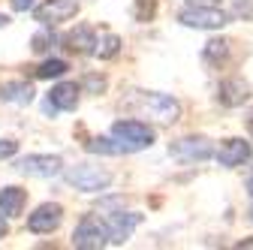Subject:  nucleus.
<instances>
[{
    "mask_svg": "<svg viewBox=\"0 0 253 250\" xmlns=\"http://www.w3.org/2000/svg\"><path fill=\"white\" fill-rule=\"evenodd\" d=\"M67 70H70V67H67V60L51 57V60H45V64L37 67V79H57V76H63Z\"/></svg>",
    "mask_w": 253,
    "mask_h": 250,
    "instance_id": "obj_19",
    "label": "nucleus"
},
{
    "mask_svg": "<svg viewBox=\"0 0 253 250\" xmlns=\"http://www.w3.org/2000/svg\"><path fill=\"white\" fill-rule=\"evenodd\" d=\"M169 154H175V157H181V160H208L214 154V148H211V142L205 136H187V139L172 142Z\"/></svg>",
    "mask_w": 253,
    "mask_h": 250,
    "instance_id": "obj_9",
    "label": "nucleus"
},
{
    "mask_svg": "<svg viewBox=\"0 0 253 250\" xmlns=\"http://www.w3.org/2000/svg\"><path fill=\"white\" fill-rule=\"evenodd\" d=\"M84 87H90V90L100 93V90H106V79H103V76H87V79H84Z\"/></svg>",
    "mask_w": 253,
    "mask_h": 250,
    "instance_id": "obj_24",
    "label": "nucleus"
},
{
    "mask_svg": "<svg viewBox=\"0 0 253 250\" xmlns=\"http://www.w3.org/2000/svg\"><path fill=\"white\" fill-rule=\"evenodd\" d=\"M244 187H247V193H250V196H253V178H250V181H247V184H244Z\"/></svg>",
    "mask_w": 253,
    "mask_h": 250,
    "instance_id": "obj_29",
    "label": "nucleus"
},
{
    "mask_svg": "<svg viewBox=\"0 0 253 250\" xmlns=\"http://www.w3.org/2000/svg\"><path fill=\"white\" fill-rule=\"evenodd\" d=\"M217 100H220V106H226V109L244 106V103L250 100V84H247L244 79H226V82H220Z\"/></svg>",
    "mask_w": 253,
    "mask_h": 250,
    "instance_id": "obj_10",
    "label": "nucleus"
},
{
    "mask_svg": "<svg viewBox=\"0 0 253 250\" xmlns=\"http://www.w3.org/2000/svg\"><path fill=\"white\" fill-rule=\"evenodd\" d=\"M205 60H211V64H217V60H223L226 54H229V42L226 40H211V42H205Z\"/></svg>",
    "mask_w": 253,
    "mask_h": 250,
    "instance_id": "obj_20",
    "label": "nucleus"
},
{
    "mask_svg": "<svg viewBox=\"0 0 253 250\" xmlns=\"http://www.w3.org/2000/svg\"><path fill=\"white\" fill-rule=\"evenodd\" d=\"M93 45H97V37H93V30L87 24H79L76 30L67 34V48L70 51H79V54H90Z\"/></svg>",
    "mask_w": 253,
    "mask_h": 250,
    "instance_id": "obj_15",
    "label": "nucleus"
},
{
    "mask_svg": "<svg viewBox=\"0 0 253 250\" xmlns=\"http://www.w3.org/2000/svg\"><path fill=\"white\" fill-rule=\"evenodd\" d=\"M90 154H106V157H115V154H130L126 151V145L115 136V139H103V136H97V139H90L87 145H84Z\"/></svg>",
    "mask_w": 253,
    "mask_h": 250,
    "instance_id": "obj_17",
    "label": "nucleus"
},
{
    "mask_svg": "<svg viewBox=\"0 0 253 250\" xmlns=\"http://www.w3.org/2000/svg\"><path fill=\"white\" fill-rule=\"evenodd\" d=\"M238 247H241V250H244V247H247V250H253V238H244V241H241Z\"/></svg>",
    "mask_w": 253,
    "mask_h": 250,
    "instance_id": "obj_27",
    "label": "nucleus"
},
{
    "mask_svg": "<svg viewBox=\"0 0 253 250\" xmlns=\"http://www.w3.org/2000/svg\"><path fill=\"white\" fill-rule=\"evenodd\" d=\"M63 178H67L70 187H76V190H84V193L106 190L109 181H112V175H109L106 169H100V166H87V163L67 169V175H63Z\"/></svg>",
    "mask_w": 253,
    "mask_h": 250,
    "instance_id": "obj_2",
    "label": "nucleus"
},
{
    "mask_svg": "<svg viewBox=\"0 0 253 250\" xmlns=\"http://www.w3.org/2000/svg\"><path fill=\"white\" fill-rule=\"evenodd\" d=\"M15 169L24 175H34V178H51V175H60L63 163L60 157H51V154H30V157L18 160Z\"/></svg>",
    "mask_w": 253,
    "mask_h": 250,
    "instance_id": "obj_8",
    "label": "nucleus"
},
{
    "mask_svg": "<svg viewBox=\"0 0 253 250\" xmlns=\"http://www.w3.org/2000/svg\"><path fill=\"white\" fill-rule=\"evenodd\" d=\"M142 223V214H112L109 217V232H112V244H124L133 235V229Z\"/></svg>",
    "mask_w": 253,
    "mask_h": 250,
    "instance_id": "obj_12",
    "label": "nucleus"
},
{
    "mask_svg": "<svg viewBox=\"0 0 253 250\" xmlns=\"http://www.w3.org/2000/svg\"><path fill=\"white\" fill-rule=\"evenodd\" d=\"M250 133H253V124H250Z\"/></svg>",
    "mask_w": 253,
    "mask_h": 250,
    "instance_id": "obj_32",
    "label": "nucleus"
},
{
    "mask_svg": "<svg viewBox=\"0 0 253 250\" xmlns=\"http://www.w3.org/2000/svg\"><path fill=\"white\" fill-rule=\"evenodd\" d=\"M79 12V0H45L42 6L34 9V18L40 24H60V21H70Z\"/></svg>",
    "mask_w": 253,
    "mask_h": 250,
    "instance_id": "obj_7",
    "label": "nucleus"
},
{
    "mask_svg": "<svg viewBox=\"0 0 253 250\" xmlns=\"http://www.w3.org/2000/svg\"><path fill=\"white\" fill-rule=\"evenodd\" d=\"M30 6H34V0H12V9L15 12H27Z\"/></svg>",
    "mask_w": 253,
    "mask_h": 250,
    "instance_id": "obj_25",
    "label": "nucleus"
},
{
    "mask_svg": "<svg viewBox=\"0 0 253 250\" xmlns=\"http://www.w3.org/2000/svg\"><path fill=\"white\" fill-rule=\"evenodd\" d=\"M139 103L157 118V121H163V124H175L178 115H181V106L178 100L166 97V93H139Z\"/></svg>",
    "mask_w": 253,
    "mask_h": 250,
    "instance_id": "obj_5",
    "label": "nucleus"
},
{
    "mask_svg": "<svg viewBox=\"0 0 253 250\" xmlns=\"http://www.w3.org/2000/svg\"><path fill=\"white\" fill-rule=\"evenodd\" d=\"M6 235V220H3V214H0V238Z\"/></svg>",
    "mask_w": 253,
    "mask_h": 250,
    "instance_id": "obj_28",
    "label": "nucleus"
},
{
    "mask_svg": "<svg viewBox=\"0 0 253 250\" xmlns=\"http://www.w3.org/2000/svg\"><path fill=\"white\" fill-rule=\"evenodd\" d=\"M247 157H250V142H244V139H226L217 151L220 166H241Z\"/></svg>",
    "mask_w": 253,
    "mask_h": 250,
    "instance_id": "obj_11",
    "label": "nucleus"
},
{
    "mask_svg": "<svg viewBox=\"0 0 253 250\" xmlns=\"http://www.w3.org/2000/svg\"><path fill=\"white\" fill-rule=\"evenodd\" d=\"M30 42H34V45H30V48H34L37 54H42V51H48L51 48V42H54V37L51 34H37L34 40H30Z\"/></svg>",
    "mask_w": 253,
    "mask_h": 250,
    "instance_id": "obj_21",
    "label": "nucleus"
},
{
    "mask_svg": "<svg viewBox=\"0 0 253 250\" xmlns=\"http://www.w3.org/2000/svg\"><path fill=\"white\" fill-rule=\"evenodd\" d=\"M190 6H220V0H187Z\"/></svg>",
    "mask_w": 253,
    "mask_h": 250,
    "instance_id": "obj_26",
    "label": "nucleus"
},
{
    "mask_svg": "<svg viewBox=\"0 0 253 250\" xmlns=\"http://www.w3.org/2000/svg\"><path fill=\"white\" fill-rule=\"evenodd\" d=\"M0 100L15 103V106H27V103H34V84L30 82H6L0 87Z\"/></svg>",
    "mask_w": 253,
    "mask_h": 250,
    "instance_id": "obj_13",
    "label": "nucleus"
},
{
    "mask_svg": "<svg viewBox=\"0 0 253 250\" xmlns=\"http://www.w3.org/2000/svg\"><path fill=\"white\" fill-rule=\"evenodd\" d=\"M247 217H250V220H253V205H250V211H247Z\"/></svg>",
    "mask_w": 253,
    "mask_h": 250,
    "instance_id": "obj_31",
    "label": "nucleus"
},
{
    "mask_svg": "<svg viewBox=\"0 0 253 250\" xmlns=\"http://www.w3.org/2000/svg\"><path fill=\"white\" fill-rule=\"evenodd\" d=\"M109 241H112L109 220H100L97 214H84L73 232V247H79V250H100Z\"/></svg>",
    "mask_w": 253,
    "mask_h": 250,
    "instance_id": "obj_1",
    "label": "nucleus"
},
{
    "mask_svg": "<svg viewBox=\"0 0 253 250\" xmlns=\"http://www.w3.org/2000/svg\"><path fill=\"white\" fill-rule=\"evenodd\" d=\"M48 100L57 109H63V112H73L79 106V87H76V82H60V84H54L51 93H48Z\"/></svg>",
    "mask_w": 253,
    "mask_h": 250,
    "instance_id": "obj_14",
    "label": "nucleus"
},
{
    "mask_svg": "<svg viewBox=\"0 0 253 250\" xmlns=\"http://www.w3.org/2000/svg\"><path fill=\"white\" fill-rule=\"evenodd\" d=\"M154 6H157V0H136V15L142 21H148L154 15Z\"/></svg>",
    "mask_w": 253,
    "mask_h": 250,
    "instance_id": "obj_22",
    "label": "nucleus"
},
{
    "mask_svg": "<svg viewBox=\"0 0 253 250\" xmlns=\"http://www.w3.org/2000/svg\"><path fill=\"white\" fill-rule=\"evenodd\" d=\"M118 51H121V37H118V34H103V37L97 40V45H93V54L103 57V60L115 57Z\"/></svg>",
    "mask_w": 253,
    "mask_h": 250,
    "instance_id": "obj_18",
    "label": "nucleus"
},
{
    "mask_svg": "<svg viewBox=\"0 0 253 250\" xmlns=\"http://www.w3.org/2000/svg\"><path fill=\"white\" fill-rule=\"evenodd\" d=\"M6 24H9V18H6V15H0V27H6Z\"/></svg>",
    "mask_w": 253,
    "mask_h": 250,
    "instance_id": "obj_30",
    "label": "nucleus"
},
{
    "mask_svg": "<svg viewBox=\"0 0 253 250\" xmlns=\"http://www.w3.org/2000/svg\"><path fill=\"white\" fill-rule=\"evenodd\" d=\"M112 136H118L126 151H142L154 145V130L142 121H115L112 124Z\"/></svg>",
    "mask_w": 253,
    "mask_h": 250,
    "instance_id": "obj_3",
    "label": "nucleus"
},
{
    "mask_svg": "<svg viewBox=\"0 0 253 250\" xmlns=\"http://www.w3.org/2000/svg\"><path fill=\"white\" fill-rule=\"evenodd\" d=\"M60 220H63V208L57 202H45L27 217V229L37 232V235H48L60 226Z\"/></svg>",
    "mask_w": 253,
    "mask_h": 250,
    "instance_id": "obj_6",
    "label": "nucleus"
},
{
    "mask_svg": "<svg viewBox=\"0 0 253 250\" xmlns=\"http://www.w3.org/2000/svg\"><path fill=\"white\" fill-rule=\"evenodd\" d=\"M15 151H18V142H15V139H3V142H0V160L12 157Z\"/></svg>",
    "mask_w": 253,
    "mask_h": 250,
    "instance_id": "obj_23",
    "label": "nucleus"
},
{
    "mask_svg": "<svg viewBox=\"0 0 253 250\" xmlns=\"http://www.w3.org/2000/svg\"><path fill=\"white\" fill-rule=\"evenodd\" d=\"M24 199H27V193L21 190V187H3L0 190V211L3 214H21V205H24Z\"/></svg>",
    "mask_w": 253,
    "mask_h": 250,
    "instance_id": "obj_16",
    "label": "nucleus"
},
{
    "mask_svg": "<svg viewBox=\"0 0 253 250\" xmlns=\"http://www.w3.org/2000/svg\"><path fill=\"white\" fill-rule=\"evenodd\" d=\"M229 21V15L217 6H190L181 12V24L196 27V30H220Z\"/></svg>",
    "mask_w": 253,
    "mask_h": 250,
    "instance_id": "obj_4",
    "label": "nucleus"
}]
</instances>
